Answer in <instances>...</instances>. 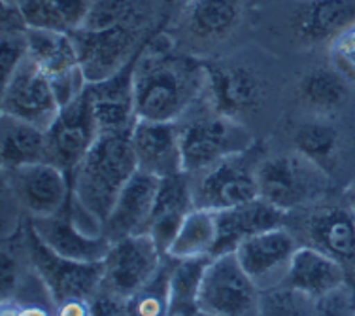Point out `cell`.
<instances>
[{
  "label": "cell",
  "mask_w": 355,
  "mask_h": 316,
  "mask_svg": "<svg viewBox=\"0 0 355 316\" xmlns=\"http://www.w3.org/2000/svg\"><path fill=\"white\" fill-rule=\"evenodd\" d=\"M205 82V63L176 51L168 36L153 31L135 67L138 117L178 122L202 95Z\"/></svg>",
  "instance_id": "obj_1"
},
{
  "label": "cell",
  "mask_w": 355,
  "mask_h": 316,
  "mask_svg": "<svg viewBox=\"0 0 355 316\" xmlns=\"http://www.w3.org/2000/svg\"><path fill=\"white\" fill-rule=\"evenodd\" d=\"M137 171L130 131L103 133L72 172V199L104 226L119 193Z\"/></svg>",
  "instance_id": "obj_2"
},
{
  "label": "cell",
  "mask_w": 355,
  "mask_h": 316,
  "mask_svg": "<svg viewBox=\"0 0 355 316\" xmlns=\"http://www.w3.org/2000/svg\"><path fill=\"white\" fill-rule=\"evenodd\" d=\"M261 159L263 148L259 142H253L244 151L227 156L205 171L191 174L195 206L218 213L257 199V169Z\"/></svg>",
  "instance_id": "obj_3"
},
{
  "label": "cell",
  "mask_w": 355,
  "mask_h": 316,
  "mask_svg": "<svg viewBox=\"0 0 355 316\" xmlns=\"http://www.w3.org/2000/svg\"><path fill=\"white\" fill-rule=\"evenodd\" d=\"M151 35L153 33L148 35L144 17L121 21L112 27H80L74 31L72 38L85 82H101L116 74L144 48Z\"/></svg>",
  "instance_id": "obj_4"
},
{
  "label": "cell",
  "mask_w": 355,
  "mask_h": 316,
  "mask_svg": "<svg viewBox=\"0 0 355 316\" xmlns=\"http://www.w3.org/2000/svg\"><path fill=\"white\" fill-rule=\"evenodd\" d=\"M257 184L261 199L291 213L320 199L327 190V172L295 150L261 159Z\"/></svg>",
  "instance_id": "obj_5"
},
{
  "label": "cell",
  "mask_w": 355,
  "mask_h": 316,
  "mask_svg": "<svg viewBox=\"0 0 355 316\" xmlns=\"http://www.w3.org/2000/svg\"><path fill=\"white\" fill-rule=\"evenodd\" d=\"M253 142L250 131L239 119L221 116L210 106L205 114L180 124L184 171L189 174L205 171L227 156L244 151Z\"/></svg>",
  "instance_id": "obj_6"
},
{
  "label": "cell",
  "mask_w": 355,
  "mask_h": 316,
  "mask_svg": "<svg viewBox=\"0 0 355 316\" xmlns=\"http://www.w3.org/2000/svg\"><path fill=\"white\" fill-rule=\"evenodd\" d=\"M25 244L31 265L42 284L48 288L55 307L72 299L89 301L103 286V261H76L55 254L40 241L31 224L25 229Z\"/></svg>",
  "instance_id": "obj_7"
},
{
  "label": "cell",
  "mask_w": 355,
  "mask_h": 316,
  "mask_svg": "<svg viewBox=\"0 0 355 316\" xmlns=\"http://www.w3.org/2000/svg\"><path fill=\"white\" fill-rule=\"evenodd\" d=\"M198 310L210 316L261 315V290L234 252L214 256L208 261L198 292Z\"/></svg>",
  "instance_id": "obj_8"
},
{
  "label": "cell",
  "mask_w": 355,
  "mask_h": 316,
  "mask_svg": "<svg viewBox=\"0 0 355 316\" xmlns=\"http://www.w3.org/2000/svg\"><path fill=\"white\" fill-rule=\"evenodd\" d=\"M164 256L150 233L117 239L103 260V288L130 301L157 276Z\"/></svg>",
  "instance_id": "obj_9"
},
{
  "label": "cell",
  "mask_w": 355,
  "mask_h": 316,
  "mask_svg": "<svg viewBox=\"0 0 355 316\" xmlns=\"http://www.w3.org/2000/svg\"><path fill=\"white\" fill-rule=\"evenodd\" d=\"M101 135L91 99L83 90L70 103L62 104L51 125L46 129V161L53 163L72 178L91 146Z\"/></svg>",
  "instance_id": "obj_10"
},
{
  "label": "cell",
  "mask_w": 355,
  "mask_h": 316,
  "mask_svg": "<svg viewBox=\"0 0 355 316\" xmlns=\"http://www.w3.org/2000/svg\"><path fill=\"white\" fill-rule=\"evenodd\" d=\"M28 59L48 76L59 103L67 104L85 90V76L80 67L74 38L69 33L28 27Z\"/></svg>",
  "instance_id": "obj_11"
},
{
  "label": "cell",
  "mask_w": 355,
  "mask_h": 316,
  "mask_svg": "<svg viewBox=\"0 0 355 316\" xmlns=\"http://www.w3.org/2000/svg\"><path fill=\"white\" fill-rule=\"evenodd\" d=\"M59 110L61 103L49 78L27 56L2 85V114L25 119L46 131Z\"/></svg>",
  "instance_id": "obj_12"
},
{
  "label": "cell",
  "mask_w": 355,
  "mask_h": 316,
  "mask_svg": "<svg viewBox=\"0 0 355 316\" xmlns=\"http://www.w3.org/2000/svg\"><path fill=\"white\" fill-rule=\"evenodd\" d=\"M6 176L15 199L28 218H48L67 208L72 197L70 176L49 161L19 167Z\"/></svg>",
  "instance_id": "obj_13"
},
{
  "label": "cell",
  "mask_w": 355,
  "mask_h": 316,
  "mask_svg": "<svg viewBox=\"0 0 355 316\" xmlns=\"http://www.w3.org/2000/svg\"><path fill=\"white\" fill-rule=\"evenodd\" d=\"M297 241L284 226L270 227L248 237L234 250L236 260L259 290H268L286 281Z\"/></svg>",
  "instance_id": "obj_14"
},
{
  "label": "cell",
  "mask_w": 355,
  "mask_h": 316,
  "mask_svg": "<svg viewBox=\"0 0 355 316\" xmlns=\"http://www.w3.org/2000/svg\"><path fill=\"white\" fill-rule=\"evenodd\" d=\"M206 67L202 95L206 104L221 116L239 119L259 108L263 101V83L259 76L244 67L210 63Z\"/></svg>",
  "instance_id": "obj_15"
},
{
  "label": "cell",
  "mask_w": 355,
  "mask_h": 316,
  "mask_svg": "<svg viewBox=\"0 0 355 316\" xmlns=\"http://www.w3.org/2000/svg\"><path fill=\"white\" fill-rule=\"evenodd\" d=\"M140 51L116 74L85 85L101 135L130 131L138 119L135 101V67Z\"/></svg>",
  "instance_id": "obj_16"
},
{
  "label": "cell",
  "mask_w": 355,
  "mask_h": 316,
  "mask_svg": "<svg viewBox=\"0 0 355 316\" xmlns=\"http://www.w3.org/2000/svg\"><path fill=\"white\" fill-rule=\"evenodd\" d=\"M130 142L140 171L157 178L185 172L178 122L138 117L130 129Z\"/></svg>",
  "instance_id": "obj_17"
},
{
  "label": "cell",
  "mask_w": 355,
  "mask_h": 316,
  "mask_svg": "<svg viewBox=\"0 0 355 316\" xmlns=\"http://www.w3.org/2000/svg\"><path fill=\"white\" fill-rule=\"evenodd\" d=\"M161 178L138 169L125 184L104 222L103 233L114 242L129 235L148 233Z\"/></svg>",
  "instance_id": "obj_18"
},
{
  "label": "cell",
  "mask_w": 355,
  "mask_h": 316,
  "mask_svg": "<svg viewBox=\"0 0 355 316\" xmlns=\"http://www.w3.org/2000/svg\"><path fill=\"white\" fill-rule=\"evenodd\" d=\"M28 224L46 247L69 260L103 261L112 244L104 233L91 235L83 231L72 218L70 203L59 214L48 218H28Z\"/></svg>",
  "instance_id": "obj_19"
},
{
  "label": "cell",
  "mask_w": 355,
  "mask_h": 316,
  "mask_svg": "<svg viewBox=\"0 0 355 316\" xmlns=\"http://www.w3.org/2000/svg\"><path fill=\"white\" fill-rule=\"evenodd\" d=\"M286 218L287 213L266 203L261 197L242 203V205L231 206L225 210H218L216 213L218 241L214 248V256L234 252L240 242L246 241L248 237L261 233L270 227L284 226Z\"/></svg>",
  "instance_id": "obj_20"
},
{
  "label": "cell",
  "mask_w": 355,
  "mask_h": 316,
  "mask_svg": "<svg viewBox=\"0 0 355 316\" xmlns=\"http://www.w3.org/2000/svg\"><path fill=\"white\" fill-rule=\"evenodd\" d=\"M284 284L318 301L346 284V267L315 247H297Z\"/></svg>",
  "instance_id": "obj_21"
},
{
  "label": "cell",
  "mask_w": 355,
  "mask_h": 316,
  "mask_svg": "<svg viewBox=\"0 0 355 316\" xmlns=\"http://www.w3.org/2000/svg\"><path fill=\"white\" fill-rule=\"evenodd\" d=\"M193 208L195 197L189 172H178L161 178L148 233L157 242L163 254H166V248L174 239L178 227L182 226L184 218Z\"/></svg>",
  "instance_id": "obj_22"
},
{
  "label": "cell",
  "mask_w": 355,
  "mask_h": 316,
  "mask_svg": "<svg viewBox=\"0 0 355 316\" xmlns=\"http://www.w3.org/2000/svg\"><path fill=\"white\" fill-rule=\"evenodd\" d=\"M291 23L308 44L333 42L355 23V0H302Z\"/></svg>",
  "instance_id": "obj_23"
},
{
  "label": "cell",
  "mask_w": 355,
  "mask_h": 316,
  "mask_svg": "<svg viewBox=\"0 0 355 316\" xmlns=\"http://www.w3.org/2000/svg\"><path fill=\"white\" fill-rule=\"evenodd\" d=\"M306 231L312 247L346 263L355 261V214L340 208H321L306 218Z\"/></svg>",
  "instance_id": "obj_24"
},
{
  "label": "cell",
  "mask_w": 355,
  "mask_h": 316,
  "mask_svg": "<svg viewBox=\"0 0 355 316\" xmlns=\"http://www.w3.org/2000/svg\"><path fill=\"white\" fill-rule=\"evenodd\" d=\"M242 19V0H191L184 14L185 33L198 44H218Z\"/></svg>",
  "instance_id": "obj_25"
},
{
  "label": "cell",
  "mask_w": 355,
  "mask_h": 316,
  "mask_svg": "<svg viewBox=\"0 0 355 316\" xmlns=\"http://www.w3.org/2000/svg\"><path fill=\"white\" fill-rule=\"evenodd\" d=\"M0 158L4 171H14L19 167L46 161V131L25 119L2 114Z\"/></svg>",
  "instance_id": "obj_26"
},
{
  "label": "cell",
  "mask_w": 355,
  "mask_h": 316,
  "mask_svg": "<svg viewBox=\"0 0 355 316\" xmlns=\"http://www.w3.org/2000/svg\"><path fill=\"white\" fill-rule=\"evenodd\" d=\"M218 241V220L210 208L195 206L178 227L174 239L166 248V258L171 260H193V258H212Z\"/></svg>",
  "instance_id": "obj_27"
},
{
  "label": "cell",
  "mask_w": 355,
  "mask_h": 316,
  "mask_svg": "<svg viewBox=\"0 0 355 316\" xmlns=\"http://www.w3.org/2000/svg\"><path fill=\"white\" fill-rule=\"evenodd\" d=\"M93 0H27L21 12L28 27L69 33L82 27Z\"/></svg>",
  "instance_id": "obj_28"
},
{
  "label": "cell",
  "mask_w": 355,
  "mask_h": 316,
  "mask_svg": "<svg viewBox=\"0 0 355 316\" xmlns=\"http://www.w3.org/2000/svg\"><path fill=\"white\" fill-rule=\"evenodd\" d=\"M210 260L212 258L176 260V263L171 267L168 286H166V315H200L198 292H200L205 269Z\"/></svg>",
  "instance_id": "obj_29"
},
{
  "label": "cell",
  "mask_w": 355,
  "mask_h": 316,
  "mask_svg": "<svg viewBox=\"0 0 355 316\" xmlns=\"http://www.w3.org/2000/svg\"><path fill=\"white\" fill-rule=\"evenodd\" d=\"M299 95L302 103L314 112L329 114L338 110L348 99L346 76L335 67H320L310 70L299 83Z\"/></svg>",
  "instance_id": "obj_30"
},
{
  "label": "cell",
  "mask_w": 355,
  "mask_h": 316,
  "mask_svg": "<svg viewBox=\"0 0 355 316\" xmlns=\"http://www.w3.org/2000/svg\"><path fill=\"white\" fill-rule=\"evenodd\" d=\"M295 150L304 158L314 161L315 165L329 172L336 163L338 153V131L323 119H314L302 124L295 131Z\"/></svg>",
  "instance_id": "obj_31"
},
{
  "label": "cell",
  "mask_w": 355,
  "mask_h": 316,
  "mask_svg": "<svg viewBox=\"0 0 355 316\" xmlns=\"http://www.w3.org/2000/svg\"><path fill=\"white\" fill-rule=\"evenodd\" d=\"M315 313V301L302 296L287 284L261 290V315H310Z\"/></svg>",
  "instance_id": "obj_32"
},
{
  "label": "cell",
  "mask_w": 355,
  "mask_h": 316,
  "mask_svg": "<svg viewBox=\"0 0 355 316\" xmlns=\"http://www.w3.org/2000/svg\"><path fill=\"white\" fill-rule=\"evenodd\" d=\"M28 31H0V78L2 85L28 56Z\"/></svg>",
  "instance_id": "obj_33"
},
{
  "label": "cell",
  "mask_w": 355,
  "mask_h": 316,
  "mask_svg": "<svg viewBox=\"0 0 355 316\" xmlns=\"http://www.w3.org/2000/svg\"><path fill=\"white\" fill-rule=\"evenodd\" d=\"M331 56L335 69L355 82V23L331 42Z\"/></svg>",
  "instance_id": "obj_34"
},
{
  "label": "cell",
  "mask_w": 355,
  "mask_h": 316,
  "mask_svg": "<svg viewBox=\"0 0 355 316\" xmlns=\"http://www.w3.org/2000/svg\"><path fill=\"white\" fill-rule=\"evenodd\" d=\"M89 305L91 315H129V299L117 296L103 286L89 299Z\"/></svg>",
  "instance_id": "obj_35"
},
{
  "label": "cell",
  "mask_w": 355,
  "mask_h": 316,
  "mask_svg": "<svg viewBox=\"0 0 355 316\" xmlns=\"http://www.w3.org/2000/svg\"><path fill=\"white\" fill-rule=\"evenodd\" d=\"M57 315L70 316V315H91V305L85 299H72V301L62 303L57 307Z\"/></svg>",
  "instance_id": "obj_36"
},
{
  "label": "cell",
  "mask_w": 355,
  "mask_h": 316,
  "mask_svg": "<svg viewBox=\"0 0 355 316\" xmlns=\"http://www.w3.org/2000/svg\"><path fill=\"white\" fill-rule=\"evenodd\" d=\"M2 4H10V6H23L27 0H0Z\"/></svg>",
  "instance_id": "obj_37"
},
{
  "label": "cell",
  "mask_w": 355,
  "mask_h": 316,
  "mask_svg": "<svg viewBox=\"0 0 355 316\" xmlns=\"http://www.w3.org/2000/svg\"><path fill=\"white\" fill-rule=\"evenodd\" d=\"M354 214H355V195H354Z\"/></svg>",
  "instance_id": "obj_38"
}]
</instances>
